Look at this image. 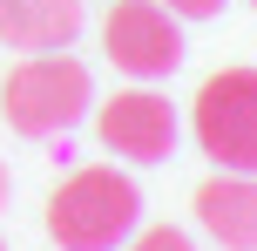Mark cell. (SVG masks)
Segmentation results:
<instances>
[{
	"mask_svg": "<svg viewBox=\"0 0 257 251\" xmlns=\"http://www.w3.org/2000/svg\"><path fill=\"white\" fill-rule=\"evenodd\" d=\"M142 217L136 177H122L115 163H88V170L61 177L48 197V231L61 251H115Z\"/></svg>",
	"mask_w": 257,
	"mask_h": 251,
	"instance_id": "obj_1",
	"label": "cell"
},
{
	"mask_svg": "<svg viewBox=\"0 0 257 251\" xmlns=\"http://www.w3.org/2000/svg\"><path fill=\"white\" fill-rule=\"evenodd\" d=\"M88 89H95L88 61H75V54H61V48H41V54H27V61L0 81V116L21 136H61V129L81 122Z\"/></svg>",
	"mask_w": 257,
	"mask_h": 251,
	"instance_id": "obj_2",
	"label": "cell"
},
{
	"mask_svg": "<svg viewBox=\"0 0 257 251\" xmlns=\"http://www.w3.org/2000/svg\"><path fill=\"white\" fill-rule=\"evenodd\" d=\"M190 129L217 170H250L257 177V68H223L196 89Z\"/></svg>",
	"mask_w": 257,
	"mask_h": 251,
	"instance_id": "obj_3",
	"label": "cell"
},
{
	"mask_svg": "<svg viewBox=\"0 0 257 251\" xmlns=\"http://www.w3.org/2000/svg\"><path fill=\"white\" fill-rule=\"evenodd\" d=\"M102 41H108V61L128 68V75L156 81L183 61V34H176V14L163 0H115L102 21Z\"/></svg>",
	"mask_w": 257,
	"mask_h": 251,
	"instance_id": "obj_4",
	"label": "cell"
},
{
	"mask_svg": "<svg viewBox=\"0 0 257 251\" xmlns=\"http://www.w3.org/2000/svg\"><path fill=\"white\" fill-rule=\"evenodd\" d=\"M95 136H102V149H115L128 163H163L176 149V109L156 89H122L95 109Z\"/></svg>",
	"mask_w": 257,
	"mask_h": 251,
	"instance_id": "obj_5",
	"label": "cell"
},
{
	"mask_svg": "<svg viewBox=\"0 0 257 251\" xmlns=\"http://www.w3.org/2000/svg\"><path fill=\"white\" fill-rule=\"evenodd\" d=\"M196 224L210 231L223 251H257V177L223 170L196 190Z\"/></svg>",
	"mask_w": 257,
	"mask_h": 251,
	"instance_id": "obj_6",
	"label": "cell"
},
{
	"mask_svg": "<svg viewBox=\"0 0 257 251\" xmlns=\"http://www.w3.org/2000/svg\"><path fill=\"white\" fill-rule=\"evenodd\" d=\"M81 34V0H0V41L7 48H68Z\"/></svg>",
	"mask_w": 257,
	"mask_h": 251,
	"instance_id": "obj_7",
	"label": "cell"
},
{
	"mask_svg": "<svg viewBox=\"0 0 257 251\" xmlns=\"http://www.w3.org/2000/svg\"><path fill=\"white\" fill-rule=\"evenodd\" d=\"M128 251H196V238H190V231H176V224H149Z\"/></svg>",
	"mask_w": 257,
	"mask_h": 251,
	"instance_id": "obj_8",
	"label": "cell"
},
{
	"mask_svg": "<svg viewBox=\"0 0 257 251\" xmlns=\"http://www.w3.org/2000/svg\"><path fill=\"white\" fill-rule=\"evenodd\" d=\"M176 21H210V14H223V0H163Z\"/></svg>",
	"mask_w": 257,
	"mask_h": 251,
	"instance_id": "obj_9",
	"label": "cell"
},
{
	"mask_svg": "<svg viewBox=\"0 0 257 251\" xmlns=\"http://www.w3.org/2000/svg\"><path fill=\"white\" fill-rule=\"evenodd\" d=\"M7 190H14V184H7V163H0V211H7Z\"/></svg>",
	"mask_w": 257,
	"mask_h": 251,
	"instance_id": "obj_10",
	"label": "cell"
},
{
	"mask_svg": "<svg viewBox=\"0 0 257 251\" xmlns=\"http://www.w3.org/2000/svg\"><path fill=\"white\" fill-rule=\"evenodd\" d=\"M250 7H257V0H250Z\"/></svg>",
	"mask_w": 257,
	"mask_h": 251,
	"instance_id": "obj_11",
	"label": "cell"
},
{
	"mask_svg": "<svg viewBox=\"0 0 257 251\" xmlns=\"http://www.w3.org/2000/svg\"><path fill=\"white\" fill-rule=\"evenodd\" d=\"M0 251H7V244H0Z\"/></svg>",
	"mask_w": 257,
	"mask_h": 251,
	"instance_id": "obj_12",
	"label": "cell"
}]
</instances>
